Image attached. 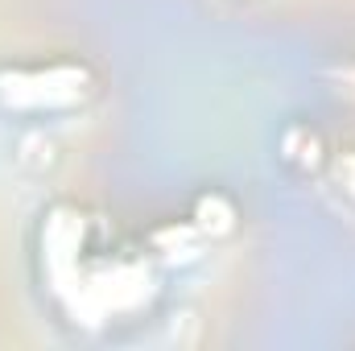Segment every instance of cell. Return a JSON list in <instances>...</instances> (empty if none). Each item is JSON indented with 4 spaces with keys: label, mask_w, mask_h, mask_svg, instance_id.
I'll return each mask as SVG.
<instances>
[{
    "label": "cell",
    "mask_w": 355,
    "mask_h": 351,
    "mask_svg": "<svg viewBox=\"0 0 355 351\" xmlns=\"http://www.w3.org/2000/svg\"><path fill=\"white\" fill-rule=\"evenodd\" d=\"M207 240H219V236H232L236 223H240V211L236 203L223 194V190H202L194 203H190V215H186Z\"/></svg>",
    "instance_id": "277c9868"
},
{
    "label": "cell",
    "mask_w": 355,
    "mask_h": 351,
    "mask_svg": "<svg viewBox=\"0 0 355 351\" xmlns=\"http://www.w3.org/2000/svg\"><path fill=\"white\" fill-rule=\"evenodd\" d=\"M99 95V79L83 58L0 62V112L21 120H50L83 112Z\"/></svg>",
    "instance_id": "7a4b0ae2"
},
{
    "label": "cell",
    "mask_w": 355,
    "mask_h": 351,
    "mask_svg": "<svg viewBox=\"0 0 355 351\" xmlns=\"http://www.w3.org/2000/svg\"><path fill=\"white\" fill-rule=\"evenodd\" d=\"M293 128H297V141H302V145H293V137L285 132V137H281V162L293 166L297 174H310V170L327 166V145H322V137H318L314 128H306V124H293Z\"/></svg>",
    "instance_id": "5b68a950"
},
{
    "label": "cell",
    "mask_w": 355,
    "mask_h": 351,
    "mask_svg": "<svg viewBox=\"0 0 355 351\" xmlns=\"http://www.w3.org/2000/svg\"><path fill=\"white\" fill-rule=\"evenodd\" d=\"M37 273L62 323L79 331L141 318L157 298V261L103 244L95 219L75 203H50L42 211Z\"/></svg>",
    "instance_id": "6da1fadb"
},
{
    "label": "cell",
    "mask_w": 355,
    "mask_h": 351,
    "mask_svg": "<svg viewBox=\"0 0 355 351\" xmlns=\"http://www.w3.org/2000/svg\"><path fill=\"white\" fill-rule=\"evenodd\" d=\"M202 248H207V236L190 223V219H170V223H162V228H153L149 232V257L157 264H170V268H182V264H194L202 257Z\"/></svg>",
    "instance_id": "3957f363"
},
{
    "label": "cell",
    "mask_w": 355,
    "mask_h": 351,
    "mask_svg": "<svg viewBox=\"0 0 355 351\" xmlns=\"http://www.w3.org/2000/svg\"><path fill=\"white\" fill-rule=\"evenodd\" d=\"M327 170H331V182H335L339 198L355 207V149H339V153H331V157H327Z\"/></svg>",
    "instance_id": "8992f818"
}]
</instances>
